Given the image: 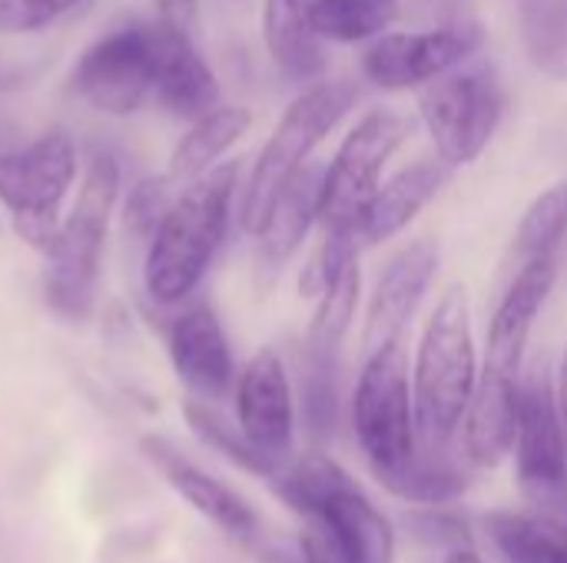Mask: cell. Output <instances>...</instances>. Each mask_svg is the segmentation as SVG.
<instances>
[{
  "mask_svg": "<svg viewBox=\"0 0 567 563\" xmlns=\"http://www.w3.org/2000/svg\"><path fill=\"white\" fill-rule=\"evenodd\" d=\"M239 169V163H216L209 173L183 183L146 246L143 289L150 302L163 309L183 305L203 285L229 232Z\"/></svg>",
  "mask_w": 567,
  "mask_h": 563,
  "instance_id": "cell-1",
  "label": "cell"
},
{
  "mask_svg": "<svg viewBox=\"0 0 567 563\" xmlns=\"http://www.w3.org/2000/svg\"><path fill=\"white\" fill-rule=\"evenodd\" d=\"M475 385L478 355L472 335V305L468 289L455 282L442 292L415 352L412 398L422 448L445 451L458 438Z\"/></svg>",
  "mask_w": 567,
  "mask_h": 563,
  "instance_id": "cell-2",
  "label": "cell"
},
{
  "mask_svg": "<svg viewBox=\"0 0 567 563\" xmlns=\"http://www.w3.org/2000/svg\"><path fill=\"white\" fill-rule=\"evenodd\" d=\"M120 159L106 149H96L86 159L76 202L60 222L43 272V302L63 322H86L96 309L103 249L120 202Z\"/></svg>",
  "mask_w": 567,
  "mask_h": 563,
  "instance_id": "cell-3",
  "label": "cell"
},
{
  "mask_svg": "<svg viewBox=\"0 0 567 563\" xmlns=\"http://www.w3.org/2000/svg\"><path fill=\"white\" fill-rule=\"evenodd\" d=\"M355 103H359V86L352 80H322L302 90L289 103L272 136L259 149L239 202V222L249 236L262 232L286 183L306 166L312 149L352 113Z\"/></svg>",
  "mask_w": 567,
  "mask_h": 563,
  "instance_id": "cell-4",
  "label": "cell"
},
{
  "mask_svg": "<svg viewBox=\"0 0 567 563\" xmlns=\"http://www.w3.org/2000/svg\"><path fill=\"white\" fill-rule=\"evenodd\" d=\"M76 166V146L63 129H47L23 149L0 153V206L17 239L43 259L56 242Z\"/></svg>",
  "mask_w": 567,
  "mask_h": 563,
  "instance_id": "cell-5",
  "label": "cell"
},
{
  "mask_svg": "<svg viewBox=\"0 0 567 563\" xmlns=\"http://www.w3.org/2000/svg\"><path fill=\"white\" fill-rule=\"evenodd\" d=\"M352 428L379 481L399 475L419 455L415 398L402 338L365 355L352 395Z\"/></svg>",
  "mask_w": 567,
  "mask_h": 563,
  "instance_id": "cell-6",
  "label": "cell"
},
{
  "mask_svg": "<svg viewBox=\"0 0 567 563\" xmlns=\"http://www.w3.org/2000/svg\"><path fill=\"white\" fill-rule=\"evenodd\" d=\"M419 110L439 159L455 169L475 163L488 149L505 113V93L488 66L449 70L425 83Z\"/></svg>",
  "mask_w": 567,
  "mask_h": 563,
  "instance_id": "cell-7",
  "label": "cell"
},
{
  "mask_svg": "<svg viewBox=\"0 0 567 563\" xmlns=\"http://www.w3.org/2000/svg\"><path fill=\"white\" fill-rule=\"evenodd\" d=\"M409 133L412 119L392 110H372L349 129V136L322 173L319 219L326 229H346L355 236L365 206L382 186L379 176L385 163L409 139Z\"/></svg>",
  "mask_w": 567,
  "mask_h": 563,
  "instance_id": "cell-8",
  "label": "cell"
},
{
  "mask_svg": "<svg viewBox=\"0 0 567 563\" xmlns=\"http://www.w3.org/2000/svg\"><path fill=\"white\" fill-rule=\"evenodd\" d=\"M156 40L153 20L113 27L93 40L73 66V93L103 116H130L153 96Z\"/></svg>",
  "mask_w": 567,
  "mask_h": 563,
  "instance_id": "cell-9",
  "label": "cell"
},
{
  "mask_svg": "<svg viewBox=\"0 0 567 563\" xmlns=\"http://www.w3.org/2000/svg\"><path fill=\"white\" fill-rule=\"evenodd\" d=\"M515 468L522 494L538 511L567 521V435L555 382L545 368L522 382Z\"/></svg>",
  "mask_w": 567,
  "mask_h": 563,
  "instance_id": "cell-10",
  "label": "cell"
},
{
  "mask_svg": "<svg viewBox=\"0 0 567 563\" xmlns=\"http://www.w3.org/2000/svg\"><path fill=\"white\" fill-rule=\"evenodd\" d=\"M485 43L478 23H449L419 33H382L362 53V76L379 90H412L462 66Z\"/></svg>",
  "mask_w": 567,
  "mask_h": 563,
  "instance_id": "cell-11",
  "label": "cell"
},
{
  "mask_svg": "<svg viewBox=\"0 0 567 563\" xmlns=\"http://www.w3.org/2000/svg\"><path fill=\"white\" fill-rule=\"evenodd\" d=\"M166 352L176 378L199 402L229 395L236 382V362L226 329L209 302H183V309L166 322Z\"/></svg>",
  "mask_w": 567,
  "mask_h": 563,
  "instance_id": "cell-12",
  "label": "cell"
},
{
  "mask_svg": "<svg viewBox=\"0 0 567 563\" xmlns=\"http://www.w3.org/2000/svg\"><path fill=\"white\" fill-rule=\"evenodd\" d=\"M236 421L243 435L266 455L286 458L296 441V392L276 348L249 358L236 382Z\"/></svg>",
  "mask_w": 567,
  "mask_h": 563,
  "instance_id": "cell-13",
  "label": "cell"
},
{
  "mask_svg": "<svg viewBox=\"0 0 567 563\" xmlns=\"http://www.w3.org/2000/svg\"><path fill=\"white\" fill-rule=\"evenodd\" d=\"M555 282H558V256H545V259H532V262L518 265L512 285L505 289V295L492 315L488 355H485L482 372L522 378V362H525V348H528L535 319L542 315Z\"/></svg>",
  "mask_w": 567,
  "mask_h": 563,
  "instance_id": "cell-14",
  "label": "cell"
},
{
  "mask_svg": "<svg viewBox=\"0 0 567 563\" xmlns=\"http://www.w3.org/2000/svg\"><path fill=\"white\" fill-rule=\"evenodd\" d=\"M435 272H439V246L429 239L409 242L385 265V272L379 275L375 292L369 299V315H365V332H362L365 355L402 338L422 295L435 282Z\"/></svg>",
  "mask_w": 567,
  "mask_h": 563,
  "instance_id": "cell-15",
  "label": "cell"
},
{
  "mask_svg": "<svg viewBox=\"0 0 567 563\" xmlns=\"http://www.w3.org/2000/svg\"><path fill=\"white\" fill-rule=\"evenodd\" d=\"M153 40H156V76H153L156 103L169 116L186 119V123L216 110L219 80L213 66L203 60V53L196 50L193 33H183L176 27H166L163 20H153Z\"/></svg>",
  "mask_w": 567,
  "mask_h": 563,
  "instance_id": "cell-16",
  "label": "cell"
},
{
  "mask_svg": "<svg viewBox=\"0 0 567 563\" xmlns=\"http://www.w3.org/2000/svg\"><path fill=\"white\" fill-rule=\"evenodd\" d=\"M143 455L159 468V475L169 481V488L189 508H196L206 521H213L219 531H226L229 538H239V541H246V538L256 534L259 521H256V511L249 508V501L239 498L219 478H213L203 468H196L193 461H186L169 441L146 435L143 438Z\"/></svg>",
  "mask_w": 567,
  "mask_h": 563,
  "instance_id": "cell-17",
  "label": "cell"
},
{
  "mask_svg": "<svg viewBox=\"0 0 567 563\" xmlns=\"http://www.w3.org/2000/svg\"><path fill=\"white\" fill-rule=\"evenodd\" d=\"M522 378L478 372L472 405L462 421V448L475 468H498L515 451Z\"/></svg>",
  "mask_w": 567,
  "mask_h": 563,
  "instance_id": "cell-18",
  "label": "cell"
},
{
  "mask_svg": "<svg viewBox=\"0 0 567 563\" xmlns=\"http://www.w3.org/2000/svg\"><path fill=\"white\" fill-rule=\"evenodd\" d=\"M452 166L449 163H435V159H419L409 169L395 173L385 186H379V192L372 196V202L365 206L359 226H355V242L362 249L379 246L392 236H399L449 183Z\"/></svg>",
  "mask_w": 567,
  "mask_h": 563,
  "instance_id": "cell-19",
  "label": "cell"
},
{
  "mask_svg": "<svg viewBox=\"0 0 567 563\" xmlns=\"http://www.w3.org/2000/svg\"><path fill=\"white\" fill-rule=\"evenodd\" d=\"M322 166L306 163L279 192L259 239V269L269 275H279V269L296 256L302 239L309 236L312 222L319 219V199H322Z\"/></svg>",
  "mask_w": 567,
  "mask_h": 563,
  "instance_id": "cell-20",
  "label": "cell"
},
{
  "mask_svg": "<svg viewBox=\"0 0 567 563\" xmlns=\"http://www.w3.org/2000/svg\"><path fill=\"white\" fill-rule=\"evenodd\" d=\"M262 37L276 70L286 80L312 83L326 73V50L306 23V0H266Z\"/></svg>",
  "mask_w": 567,
  "mask_h": 563,
  "instance_id": "cell-21",
  "label": "cell"
},
{
  "mask_svg": "<svg viewBox=\"0 0 567 563\" xmlns=\"http://www.w3.org/2000/svg\"><path fill=\"white\" fill-rule=\"evenodd\" d=\"M252 126V113L246 106H216L189 123L179 143L169 153V176L176 183H189L209 173Z\"/></svg>",
  "mask_w": 567,
  "mask_h": 563,
  "instance_id": "cell-22",
  "label": "cell"
},
{
  "mask_svg": "<svg viewBox=\"0 0 567 563\" xmlns=\"http://www.w3.org/2000/svg\"><path fill=\"white\" fill-rule=\"evenodd\" d=\"M485 534L505 563H567V521L558 514H512L485 518Z\"/></svg>",
  "mask_w": 567,
  "mask_h": 563,
  "instance_id": "cell-23",
  "label": "cell"
},
{
  "mask_svg": "<svg viewBox=\"0 0 567 563\" xmlns=\"http://www.w3.org/2000/svg\"><path fill=\"white\" fill-rule=\"evenodd\" d=\"M399 13L402 0H306V23L322 43L375 40Z\"/></svg>",
  "mask_w": 567,
  "mask_h": 563,
  "instance_id": "cell-24",
  "label": "cell"
},
{
  "mask_svg": "<svg viewBox=\"0 0 567 563\" xmlns=\"http://www.w3.org/2000/svg\"><path fill=\"white\" fill-rule=\"evenodd\" d=\"M359 295H362V269H359V256H355L322 282L319 305H316V315L306 332V352L339 358V345L346 342V335L352 329Z\"/></svg>",
  "mask_w": 567,
  "mask_h": 563,
  "instance_id": "cell-25",
  "label": "cell"
},
{
  "mask_svg": "<svg viewBox=\"0 0 567 563\" xmlns=\"http://www.w3.org/2000/svg\"><path fill=\"white\" fill-rule=\"evenodd\" d=\"M518 30L532 66L567 80V0H518Z\"/></svg>",
  "mask_w": 567,
  "mask_h": 563,
  "instance_id": "cell-26",
  "label": "cell"
},
{
  "mask_svg": "<svg viewBox=\"0 0 567 563\" xmlns=\"http://www.w3.org/2000/svg\"><path fill=\"white\" fill-rule=\"evenodd\" d=\"M183 415H186L189 431H193L206 448H213L216 455H223L229 465H236V468H243V471H249V475H256V478H266V481H272L276 471L282 468L279 458L259 451V448L243 435L239 425H229V421H226L219 411H213L206 402H199V398L183 402Z\"/></svg>",
  "mask_w": 567,
  "mask_h": 563,
  "instance_id": "cell-27",
  "label": "cell"
},
{
  "mask_svg": "<svg viewBox=\"0 0 567 563\" xmlns=\"http://www.w3.org/2000/svg\"><path fill=\"white\" fill-rule=\"evenodd\" d=\"M567 242V179L548 186L522 216L512 256L518 265L545 256H561Z\"/></svg>",
  "mask_w": 567,
  "mask_h": 563,
  "instance_id": "cell-28",
  "label": "cell"
},
{
  "mask_svg": "<svg viewBox=\"0 0 567 563\" xmlns=\"http://www.w3.org/2000/svg\"><path fill=\"white\" fill-rule=\"evenodd\" d=\"M389 494L402 498V501H415V504H445L452 498H458L468 484V478L449 461L445 451L435 448H419V455L409 461V468H402L399 475L379 481Z\"/></svg>",
  "mask_w": 567,
  "mask_h": 563,
  "instance_id": "cell-29",
  "label": "cell"
},
{
  "mask_svg": "<svg viewBox=\"0 0 567 563\" xmlns=\"http://www.w3.org/2000/svg\"><path fill=\"white\" fill-rule=\"evenodd\" d=\"M336 362L329 355H316V352H302V425L309 431V438L326 441L336 435L339 425V375H336Z\"/></svg>",
  "mask_w": 567,
  "mask_h": 563,
  "instance_id": "cell-30",
  "label": "cell"
},
{
  "mask_svg": "<svg viewBox=\"0 0 567 563\" xmlns=\"http://www.w3.org/2000/svg\"><path fill=\"white\" fill-rule=\"evenodd\" d=\"M299 548L302 563H365L359 538L352 534L349 521L336 511L306 518Z\"/></svg>",
  "mask_w": 567,
  "mask_h": 563,
  "instance_id": "cell-31",
  "label": "cell"
},
{
  "mask_svg": "<svg viewBox=\"0 0 567 563\" xmlns=\"http://www.w3.org/2000/svg\"><path fill=\"white\" fill-rule=\"evenodd\" d=\"M173 186H176V179L169 173L166 176H143V179H136L130 186L126 199H123V226H126V232H133V236L150 242V236L156 232V226L163 222L166 209L173 206V199L179 192Z\"/></svg>",
  "mask_w": 567,
  "mask_h": 563,
  "instance_id": "cell-32",
  "label": "cell"
},
{
  "mask_svg": "<svg viewBox=\"0 0 567 563\" xmlns=\"http://www.w3.org/2000/svg\"><path fill=\"white\" fill-rule=\"evenodd\" d=\"M86 0H0V33L3 37H27L53 27Z\"/></svg>",
  "mask_w": 567,
  "mask_h": 563,
  "instance_id": "cell-33",
  "label": "cell"
},
{
  "mask_svg": "<svg viewBox=\"0 0 567 563\" xmlns=\"http://www.w3.org/2000/svg\"><path fill=\"white\" fill-rule=\"evenodd\" d=\"M156 20L176 27L183 33H196L199 23V0H156Z\"/></svg>",
  "mask_w": 567,
  "mask_h": 563,
  "instance_id": "cell-34",
  "label": "cell"
},
{
  "mask_svg": "<svg viewBox=\"0 0 567 563\" xmlns=\"http://www.w3.org/2000/svg\"><path fill=\"white\" fill-rule=\"evenodd\" d=\"M429 541H455V544H462V541H468V534H465V528L455 521V518H445V514H419L415 521H412Z\"/></svg>",
  "mask_w": 567,
  "mask_h": 563,
  "instance_id": "cell-35",
  "label": "cell"
},
{
  "mask_svg": "<svg viewBox=\"0 0 567 563\" xmlns=\"http://www.w3.org/2000/svg\"><path fill=\"white\" fill-rule=\"evenodd\" d=\"M555 395H558V408H561V421H565L567 435V345L565 355H561V368H558V382H555Z\"/></svg>",
  "mask_w": 567,
  "mask_h": 563,
  "instance_id": "cell-36",
  "label": "cell"
},
{
  "mask_svg": "<svg viewBox=\"0 0 567 563\" xmlns=\"http://www.w3.org/2000/svg\"><path fill=\"white\" fill-rule=\"evenodd\" d=\"M445 563H485L475 551H468V548H458V551H452L449 554V561Z\"/></svg>",
  "mask_w": 567,
  "mask_h": 563,
  "instance_id": "cell-37",
  "label": "cell"
},
{
  "mask_svg": "<svg viewBox=\"0 0 567 563\" xmlns=\"http://www.w3.org/2000/svg\"><path fill=\"white\" fill-rule=\"evenodd\" d=\"M262 563H296L292 557H286V554H279V551H272V554H266Z\"/></svg>",
  "mask_w": 567,
  "mask_h": 563,
  "instance_id": "cell-38",
  "label": "cell"
}]
</instances>
